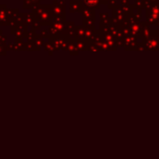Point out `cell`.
I'll return each instance as SVG.
<instances>
[{"label": "cell", "instance_id": "cell-1", "mask_svg": "<svg viewBox=\"0 0 159 159\" xmlns=\"http://www.w3.org/2000/svg\"><path fill=\"white\" fill-rule=\"evenodd\" d=\"M87 1H88L89 4H94L97 1V0H87Z\"/></svg>", "mask_w": 159, "mask_h": 159}]
</instances>
